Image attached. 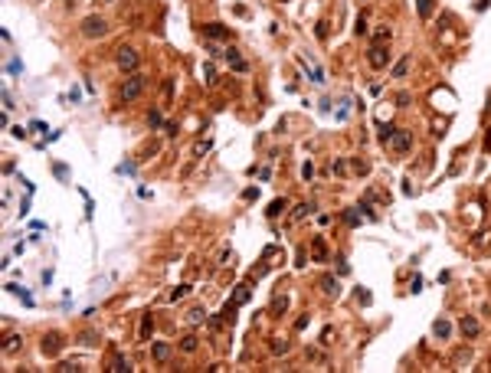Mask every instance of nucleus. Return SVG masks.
<instances>
[{"mask_svg":"<svg viewBox=\"0 0 491 373\" xmlns=\"http://www.w3.org/2000/svg\"><path fill=\"white\" fill-rule=\"evenodd\" d=\"M144 85H148V79L141 76V72H131L125 82H121V92H118V99L121 102H134L138 95L144 92Z\"/></svg>","mask_w":491,"mask_h":373,"instance_id":"obj_1","label":"nucleus"},{"mask_svg":"<svg viewBox=\"0 0 491 373\" xmlns=\"http://www.w3.org/2000/svg\"><path fill=\"white\" fill-rule=\"evenodd\" d=\"M105 33H108V23L102 20V17H85V20H82V36L95 40V36H105Z\"/></svg>","mask_w":491,"mask_h":373,"instance_id":"obj_2","label":"nucleus"},{"mask_svg":"<svg viewBox=\"0 0 491 373\" xmlns=\"http://www.w3.org/2000/svg\"><path fill=\"white\" fill-rule=\"evenodd\" d=\"M115 62H118L121 72H134V69H138V49H131V46H121L118 56H115Z\"/></svg>","mask_w":491,"mask_h":373,"instance_id":"obj_3","label":"nucleus"},{"mask_svg":"<svg viewBox=\"0 0 491 373\" xmlns=\"http://www.w3.org/2000/svg\"><path fill=\"white\" fill-rule=\"evenodd\" d=\"M367 62H370L373 69H386V66H390V53H386V46H383V43H373L370 53H367Z\"/></svg>","mask_w":491,"mask_h":373,"instance_id":"obj_4","label":"nucleus"},{"mask_svg":"<svg viewBox=\"0 0 491 373\" xmlns=\"http://www.w3.org/2000/svg\"><path fill=\"white\" fill-rule=\"evenodd\" d=\"M393 147H396V151H400V154H406V151H409V147H413V131H403V128H396V134H393Z\"/></svg>","mask_w":491,"mask_h":373,"instance_id":"obj_5","label":"nucleus"},{"mask_svg":"<svg viewBox=\"0 0 491 373\" xmlns=\"http://www.w3.org/2000/svg\"><path fill=\"white\" fill-rule=\"evenodd\" d=\"M203 36H207V40H229V26H223V23H207V26H203Z\"/></svg>","mask_w":491,"mask_h":373,"instance_id":"obj_6","label":"nucleus"},{"mask_svg":"<svg viewBox=\"0 0 491 373\" xmlns=\"http://www.w3.org/2000/svg\"><path fill=\"white\" fill-rule=\"evenodd\" d=\"M223 56H226L229 66H233V72H246V59L239 56V49H233V46H229V49H223Z\"/></svg>","mask_w":491,"mask_h":373,"instance_id":"obj_7","label":"nucleus"},{"mask_svg":"<svg viewBox=\"0 0 491 373\" xmlns=\"http://www.w3.org/2000/svg\"><path fill=\"white\" fill-rule=\"evenodd\" d=\"M318 285H321V291H324L327 298H338V295H341L338 278H331V275H321V278H318Z\"/></svg>","mask_w":491,"mask_h":373,"instance_id":"obj_8","label":"nucleus"},{"mask_svg":"<svg viewBox=\"0 0 491 373\" xmlns=\"http://www.w3.org/2000/svg\"><path fill=\"white\" fill-rule=\"evenodd\" d=\"M59 351H63V337H59V334H46L43 337V353L53 357V353H59Z\"/></svg>","mask_w":491,"mask_h":373,"instance_id":"obj_9","label":"nucleus"},{"mask_svg":"<svg viewBox=\"0 0 491 373\" xmlns=\"http://www.w3.org/2000/svg\"><path fill=\"white\" fill-rule=\"evenodd\" d=\"M458 328H462V334H465V337H478V334H481V324H478L475 318H469V314L462 318V324H458Z\"/></svg>","mask_w":491,"mask_h":373,"instance_id":"obj_10","label":"nucleus"},{"mask_svg":"<svg viewBox=\"0 0 491 373\" xmlns=\"http://www.w3.org/2000/svg\"><path fill=\"white\" fill-rule=\"evenodd\" d=\"M151 353H154V360H157V363H167L174 351H171V344H161V340H157V344L151 347Z\"/></svg>","mask_w":491,"mask_h":373,"instance_id":"obj_11","label":"nucleus"},{"mask_svg":"<svg viewBox=\"0 0 491 373\" xmlns=\"http://www.w3.org/2000/svg\"><path fill=\"white\" fill-rule=\"evenodd\" d=\"M311 255H315L318 262H324V259H327V246H324V239H321V236H315V239H311Z\"/></svg>","mask_w":491,"mask_h":373,"instance_id":"obj_12","label":"nucleus"},{"mask_svg":"<svg viewBox=\"0 0 491 373\" xmlns=\"http://www.w3.org/2000/svg\"><path fill=\"white\" fill-rule=\"evenodd\" d=\"M108 370H115V373H128V370H131V360L118 353V357H111V367H108Z\"/></svg>","mask_w":491,"mask_h":373,"instance_id":"obj_13","label":"nucleus"},{"mask_svg":"<svg viewBox=\"0 0 491 373\" xmlns=\"http://www.w3.org/2000/svg\"><path fill=\"white\" fill-rule=\"evenodd\" d=\"M409 62H413V56H403V59L393 66V79H403L406 72H409Z\"/></svg>","mask_w":491,"mask_h":373,"instance_id":"obj_14","label":"nucleus"},{"mask_svg":"<svg viewBox=\"0 0 491 373\" xmlns=\"http://www.w3.org/2000/svg\"><path fill=\"white\" fill-rule=\"evenodd\" d=\"M249 301V285L242 282V285H236V291H233V305H246Z\"/></svg>","mask_w":491,"mask_h":373,"instance_id":"obj_15","label":"nucleus"},{"mask_svg":"<svg viewBox=\"0 0 491 373\" xmlns=\"http://www.w3.org/2000/svg\"><path fill=\"white\" fill-rule=\"evenodd\" d=\"M416 7H419V17H423V20H429V17H432V10H436V0H416Z\"/></svg>","mask_w":491,"mask_h":373,"instance_id":"obj_16","label":"nucleus"},{"mask_svg":"<svg viewBox=\"0 0 491 373\" xmlns=\"http://www.w3.org/2000/svg\"><path fill=\"white\" fill-rule=\"evenodd\" d=\"M196 347H200V340H196V334H187V337L180 340V351H184V353H193Z\"/></svg>","mask_w":491,"mask_h":373,"instance_id":"obj_17","label":"nucleus"},{"mask_svg":"<svg viewBox=\"0 0 491 373\" xmlns=\"http://www.w3.org/2000/svg\"><path fill=\"white\" fill-rule=\"evenodd\" d=\"M151 331H154V318H151V311L141 318V340H148L151 337Z\"/></svg>","mask_w":491,"mask_h":373,"instance_id":"obj_18","label":"nucleus"},{"mask_svg":"<svg viewBox=\"0 0 491 373\" xmlns=\"http://www.w3.org/2000/svg\"><path fill=\"white\" fill-rule=\"evenodd\" d=\"M311 209H315V207H311V203H298V207H295V213H292V223L305 220V216H308V213H311Z\"/></svg>","mask_w":491,"mask_h":373,"instance_id":"obj_19","label":"nucleus"},{"mask_svg":"<svg viewBox=\"0 0 491 373\" xmlns=\"http://www.w3.org/2000/svg\"><path fill=\"white\" fill-rule=\"evenodd\" d=\"M203 82H207V85H213V82H216V66H213V62H207V66H203Z\"/></svg>","mask_w":491,"mask_h":373,"instance_id":"obj_20","label":"nucleus"},{"mask_svg":"<svg viewBox=\"0 0 491 373\" xmlns=\"http://www.w3.org/2000/svg\"><path fill=\"white\" fill-rule=\"evenodd\" d=\"M288 347H292L288 340H272V344H269V351H272V353H288Z\"/></svg>","mask_w":491,"mask_h":373,"instance_id":"obj_21","label":"nucleus"},{"mask_svg":"<svg viewBox=\"0 0 491 373\" xmlns=\"http://www.w3.org/2000/svg\"><path fill=\"white\" fill-rule=\"evenodd\" d=\"M203 321H207V311H203V308H193V311H190V324H203Z\"/></svg>","mask_w":491,"mask_h":373,"instance_id":"obj_22","label":"nucleus"},{"mask_svg":"<svg viewBox=\"0 0 491 373\" xmlns=\"http://www.w3.org/2000/svg\"><path fill=\"white\" fill-rule=\"evenodd\" d=\"M344 223H347V226H360V213L357 209H347V213H344Z\"/></svg>","mask_w":491,"mask_h":373,"instance_id":"obj_23","label":"nucleus"},{"mask_svg":"<svg viewBox=\"0 0 491 373\" xmlns=\"http://www.w3.org/2000/svg\"><path fill=\"white\" fill-rule=\"evenodd\" d=\"M448 334H452L448 321H436V337H448Z\"/></svg>","mask_w":491,"mask_h":373,"instance_id":"obj_24","label":"nucleus"},{"mask_svg":"<svg viewBox=\"0 0 491 373\" xmlns=\"http://www.w3.org/2000/svg\"><path fill=\"white\" fill-rule=\"evenodd\" d=\"M393 134H396V128H393V124H386V128L380 131V141H383V144H390V141H393Z\"/></svg>","mask_w":491,"mask_h":373,"instance_id":"obj_25","label":"nucleus"},{"mask_svg":"<svg viewBox=\"0 0 491 373\" xmlns=\"http://www.w3.org/2000/svg\"><path fill=\"white\" fill-rule=\"evenodd\" d=\"M282 209H285V200H275L272 207H269V216H272V220H275V216H278Z\"/></svg>","mask_w":491,"mask_h":373,"instance_id":"obj_26","label":"nucleus"},{"mask_svg":"<svg viewBox=\"0 0 491 373\" xmlns=\"http://www.w3.org/2000/svg\"><path fill=\"white\" fill-rule=\"evenodd\" d=\"M161 111H151V115H148V124H151V128H161Z\"/></svg>","mask_w":491,"mask_h":373,"instance_id":"obj_27","label":"nucleus"},{"mask_svg":"<svg viewBox=\"0 0 491 373\" xmlns=\"http://www.w3.org/2000/svg\"><path fill=\"white\" fill-rule=\"evenodd\" d=\"M373 40H377V43H390V30H386V26H383V30H377V36H373Z\"/></svg>","mask_w":491,"mask_h":373,"instance_id":"obj_28","label":"nucleus"},{"mask_svg":"<svg viewBox=\"0 0 491 373\" xmlns=\"http://www.w3.org/2000/svg\"><path fill=\"white\" fill-rule=\"evenodd\" d=\"M318 40H327V20L318 23Z\"/></svg>","mask_w":491,"mask_h":373,"instance_id":"obj_29","label":"nucleus"},{"mask_svg":"<svg viewBox=\"0 0 491 373\" xmlns=\"http://www.w3.org/2000/svg\"><path fill=\"white\" fill-rule=\"evenodd\" d=\"M288 308V298H275V305H272V311H285Z\"/></svg>","mask_w":491,"mask_h":373,"instance_id":"obj_30","label":"nucleus"},{"mask_svg":"<svg viewBox=\"0 0 491 373\" xmlns=\"http://www.w3.org/2000/svg\"><path fill=\"white\" fill-rule=\"evenodd\" d=\"M17 344H20V337H17V334H13V337H7V344H3V351H13V347H17Z\"/></svg>","mask_w":491,"mask_h":373,"instance_id":"obj_31","label":"nucleus"},{"mask_svg":"<svg viewBox=\"0 0 491 373\" xmlns=\"http://www.w3.org/2000/svg\"><path fill=\"white\" fill-rule=\"evenodd\" d=\"M396 105H400V108H406V105H409V95H406V92H400V95H396Z\"/></svg>","mask_w":491,"mask_h":373,"instance_id":"obj_32","label":"nucleus"},{"mask_svg":"<svg viewBox=\"0 0 491 373\" xmlns=\"http://www.w3.org/2000/svg\"><path fill=\"white\" fill-rule=\"evenodd\" d=\"M207 151H210V141H200V144L193 147V154H207Z\"/></svg>","mask_w":491,"mask_h":373,"instance_id":"obj_33","label":"nucleus"},{"mask_svg":"<svg viewBox=\"0 0 491 373\" xmlns=\"http://www.w3.org/2000/svg\"><path fill=\"white\" fill-rule=\"evenodd\" d=\"M187 295V285H180V288H174V291H171V298H184Z\"/></svg>","mask_w":491,"mask_h":373,"instance_id":"obj_34","label":"nucleus"}]
</instances>
